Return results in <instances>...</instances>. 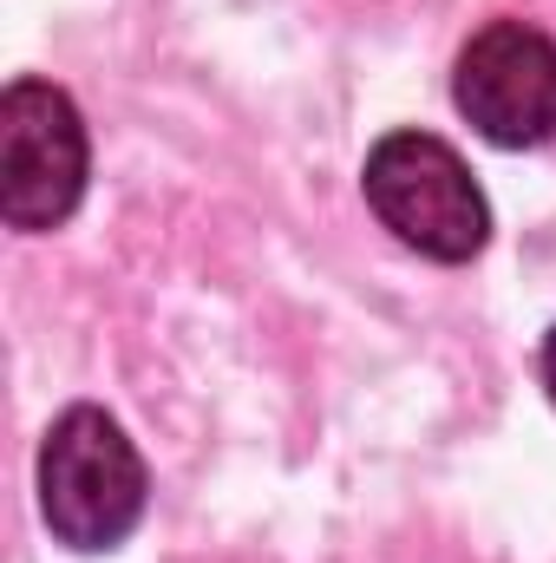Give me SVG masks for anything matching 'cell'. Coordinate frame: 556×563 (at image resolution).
Segmentation results:
<instances>
[{
	"instance_id": "cell-1",
	"label": "cell",
	"mask_w": 556,
	"mask_h": 563,
	"mask_svg": "<svg viewBox=\"0 0 556 563\" xmlns=\"http://www.w3.org/2000/svg\"><path fill=\"white\" fill-rule=\"evenodd\" d=\"M40 511L73 551H119L144 518V459L105 407H66L40 445Z\"/></svg>"
},
{
	"instance_id": "cell-2",
	"label": "cell",
	"mask_w": 556,
	"mask_h": 563,
	"mask_svg": "<svg viewBox=\"0 0 556 563\" xmlns=\"http://www.w3.org/2000/svg\"><path fill=\"white\" fill-rule=\"evenodd\" d=\"M360 190L374 217L432 263H471L491 236V203L471 184L465 157L432 132H387L367 151Z\"/></svg>"
},
{
	"instance_id": "cell-3",
	"label": "cell",
	"mask_w": 556,
	"mask_h": 563,
	"mask_svg": "<svg viewBox=\"0 0 556 563\" xmlns=\"http://www.w3.org/2000/svg\"><path fill=\"white\" fill-rule=\"evenodd\" d=\"M86 197V119L46 79L0 92V217L26 236L59 230Z\"/></svg>"
},
{
	"instance_id": "cell-4",
	"label": "cell",
	"mask_w": 556,
	"mask_h": 563,
	"mask_svg": "<svg viewBox=\"0 0 556 563\" xmlns=\"http://www.w3.org/2000/svg\"><path fill=\"white\" fill-rule=\"evenodd\" d=\"M458 112L478 125V139L504 151H531L556 139V40L524 20H491L465 40L452 73Z\"/></svg>"
},
{
	"instance_id": "cell-5",
	"label": "cell",
	"mask_w": 556,
	"mask_h": 563,
	"mask_svg": "<svg viewBox=\"0 0 556 563\" xmlns=\"http://www.w3.org/2000/svg\"><path fill=\"white\" fill-rule=\"evenodd\" d=\"M544 387H551V400H556V328H551V341H544Z\"/></svg>"
}]
</instances>
